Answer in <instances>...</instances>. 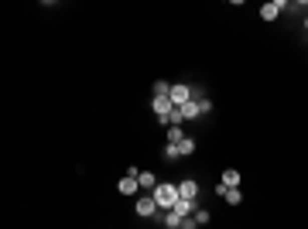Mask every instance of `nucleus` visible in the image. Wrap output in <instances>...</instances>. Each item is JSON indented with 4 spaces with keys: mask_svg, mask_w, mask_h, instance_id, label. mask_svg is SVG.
Listing matches in <instances>:
<instances>
[{
    "mask_svg": "<svg viewBox=\"0 0 308 229\" xmlns=\"http://www.w3.org/2000/svg\"><path fill=\"white\" fill-rule=\"evenodd\" d=\"M178 151H182V154H195V140H192V137H185V140L178 144Z\"/></svg>",
    "mask_w": 308,
    "mask_h": 229,
    "instance_id": "dca6fc26",
    "label": "nucleus"
},
{
    "mask_svg": "<svg viewBox=\"0 0 308 229\" xmlns=\"http://www.w3.org/2000/svg\"><path fill=\"white\" fill-rule=\"evenodd\" d=\"M281 11H284V4H281V0H270V4H264V7H260V18H264V21H277V14H281Z\"/></svg>",
    "mask_w": 308,
    "mask_h": 229,
    "instance_id": "423d86ee",
    "label": "nucleus"
},
{
    "mask_svg": "<svg viewBox=\"0 0 308 229\" xmlns=\"http://www.w3.org/2000/svg\"><path fill=\"white\" fill-rule=\"evenodd\" d=\"M175 157H182L178 144H165V161H175Z\"/></svg>",
    "mask_w": 308,
    "mask_h": 229,
    "instance_id": "4468645a",
    "label": "nucleus"
},
{
    "mask_svg": "<svg viewBox=\"0 0 308 229\" xmlns=\"http://www.w3.org/2000/svg\"><path fill=\"white\" fill-rule=\"evenodd\" d=\"M223 198H226V205H240V202H243V191H240V188H226Z\"/></svg>",
    "mask_w": 308,
    "mask_h": 229,
    "instance_id": "9b49d317",
    "label": "nucleus"
},
{
    "mask_svg": "<svg viewBox=\"0 0 308 229\" xmlns=\"http://www.w3.org/2000/svg\"><path fill=\"white\" fill-rule=\"evenodd\" d=\"M120 195H137V188H140V181H137V174H127V178H120Z\"/></svg>",
    "mask_w": 308,
    "mask_h": 229,
    "instance_id": "0eeeda50",
    "label": "nucleus"
},
{
    "mask_svg": "<svg viewBox=\"0 0 308 229\" xmlns=\"http://www.w3.org/2000/svg\"><path fill=\"white\" fill-rule=\"evenodd\" d=\"M192 96H195V89H189L185 82H175V86H172V103H175V106H185Z\"/></svg>",
    "mask_w": 308,
    "mask_h": 229,
    "instance_id": "7ed1b4c3",
    "label": "nucleus"
},
{
    "mask_svg": "<svg viewBox=\"0 0 308 229\" xmlns=\"http://www.w3.org/2000/svg\"><path fill=\"white\" fill-rule=\"evenodd\" d=\"M209 219H212V212H209V209H195V222H199V226H206Z\"/></svg>",
    "mask_w": 308,
    "mask_h": 229,
    "instance_id": "2eb2a0df",
    "label": "nucleus"
},
{
    "mask_svg": "<svg viewBox=\"0 0 308 229\" xmlns=\"http://www.w3.org/2000/svg\"><path fill=\"white\" fill-rule=\"evenodd\" d=\"M151 195H154V202H158V209H161V212L175 209V202L182 198V195H178V185H172V181H158V188H154Z\"/></svg>",
    "mask_w": 308,
    "mask_h": 229,
    "instance_id": "f257e3e1",
    "label": "nucleus"
},
{
    "mask_svg": "<svg viewBox=\"0 0 308 229\" xmlns=\"http://www.w3.org/2000/svg\"><path fill=\"white\" fill-rule=\"evenodd\" d=\"M178 195L189 198V202H199V185H195L192 178H185V181H178Z\"/></svg>",
    "mask_w": 308,
    "mask_h": 229,
    "instance_id": "39448f33",
    "label": "nucleus"
},
{
    "mask_svg": "<svg viewBox=\"0 0 308 229\" xmlns=\"http://www.w3.org/2000/svg\"><path fill=\"white\" fill-rule=\"evenodd\" d=\"M151 110L154 113H158V120H161V116H168L175 110V103H172V96H154L151 99Z\"/></svg>",
    "mask_w": 308,
    "mask_h": 229,
    "instance_id": "20e7f679",
    "label": "nucleus"
},
{
    "mask_svg": "<svg viewBox=\"0 0 308 229\" xmlns=\"http://www.w3.org/2000/svg\"><path fill=\"white\" fill-rule=\"evenodd\" d=\"M154 96H172V86H168L165 79H158V82H154Z\"/></svg>",
    "mask_w": 308,
    "mask_h": 229,
    "instance_id": "ddd939ff",
    "label": "nucleus"
},
{
    "mask_svg": "<svg viewBox=\"0 0 308 229\" xmlns=\"http://www.w3.org/2000/svg\"><path fill=\"white\" fill-rule=\"evenodd\" d=\"M137 181H140V188H158V178H154V174L151 171H140V174H137Z\"/></svg>",
    "mask_w": 308,
    "mask_h": 229,
    "instance_id": "1a4fd4ad",
    "label": "nucleus"
},
{
    "mask_svg": "<svg viewBox=\"0 0 308 229\" xmlns=\"http://www.w3.org/2000/svg\"><path fill=\"white\" fill-rule=\"evenodd\" d=\"M223 185H226V188H240V171H223Z\"/></svg>",
    "mask_w": 308,
    "mask_h": 229,
    "instance_id": "9d476101",
    "label": "nucleus"
},
{
    "mask_svg": "<svg viewBox=\"0 0 308 229\" xmlns=\"http://www.w3.org/2000/svg\"><path fill=\"white\" fill-rule=\"evenodd\" d=\"M182 229H199V222H195V215H185V219H182Z\"/></svg>",
    "mask_w": 308,
    "mask_h": 229,
    "instance_id": "a211bd4d",
    "label": "nucleus"
},
{
    "mask_svg": "<svg viewBox=\"0 0 308 229\" xmlns=\"http://www.w3.org/2000/svg\"><path fill=\"white\" fill-rule=\"evenodd\" d=\"M134 212L137 215H140V219H154V215H158V202H154V195H140V198H137V205H134Z\"/></svg>",
    "mask_w": 308,
    "mask_h": 229,
    "instance_id": "f03ea898",
    "label": "nucleus"
},
{
    "mask_svg": "<svg viewBox=\"0 0 308 229\" xmlns=\"http://www.w3.org/2000/svg\"><path fill=\"white\" fill-rule=\"evenodd\" d=\"M185 140V130L182 127H168V144H182Z\"/></svg>",
    "mask_w": 308,
    "mask_h": 229,
    "instance_id": "f8f14e48",
    "label": "nucleus"
},
{
    "mask_svg": "<svg viewBox=\"0 0 308 229\" xmlns=\"http://www.w3.org/2000/svg\"><path fill=\"white\" fill-rule=\"evenodd\" d=\"M178 110H182V113H185V120H199V113H202V110H199V99H189V103H185V106H178Z\"/></svg>",
    "mask_w": 308,
    "mask_h": 229,
    "instance_id": "6e6552de",
    "label": "nucleus"
},
{
    "mask_svg": "<svg viewBox=\"0 0 308 229\" xmlns=\"http://www.w3.org/2000/svg\"><path fill=\"white\" fill-rule=\"evenodd\" d=\"M195 99H199V110H202V113L212 110V99H206V96H199V93H195Z\"/></svg>",
    "mask_w": 308,
    "mask_h": 229,
    "instance_id": "f3484780",
    "label": "nucleus"
}]
</instances>
